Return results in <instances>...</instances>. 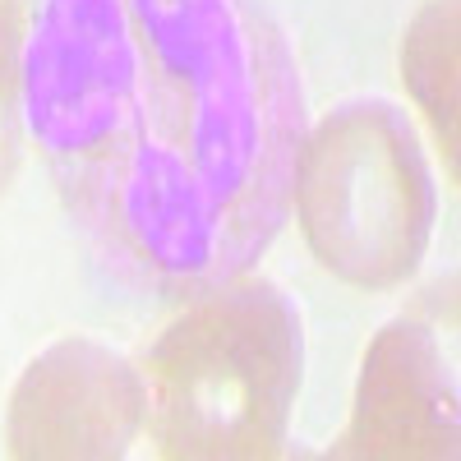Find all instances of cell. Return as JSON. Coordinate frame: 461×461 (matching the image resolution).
<instances>
[{"label":"cell","instance_id":"obj_5","mask_svg":"<svg viewBox=\"0 0 461 461\" xmlns=\"http://www.w3.org/2000/svg\"><path fill=\"white\" fill-rule=\"evenodd\" d=\"M332 456H456V369L429 319L402 314L378 328L351 425L332 443Z\"/></svg>","mask_w":461,"mask_h":461},{"label":"cell","instance_id":"obj_2","mask_svg":"<svg viewBox=\"0 0 461 461\" xmlns=\"http://www.w3.org/2000/svg\"><path fill=\"white\" fill-rule=\"evenodd\" d=\"M304 369V323L277 282H226L162 328L143 360L162 456H277Z\"/></svg>","mask_w":461,"mask_h":461},{"label":"cell","instance_id":"obj_6","mask_svg":"<svg viewBox=\"0 0 461 461\" xmlns=\"http://www.w3.org/2000/svg\"><path fill=\"white\" fill-rule=\"evenodd\" d=\"M402 79L443 143L456 180V0H425L402 37Z\"/></svg>","mask_w":461,"mask_h":461},{"label":"cell","instance_id":"obj_4","mask_svg":"<svg viewBox=\"0 0 461 461\" xmlns=\"http://www.w3.org/2000/svg\"><path fill=\"white\" fill-rule=\"evenodd\" d=\"M143 420V369L93 337H65L23 369L5 443L14 456H125Z\"/></svg>","mask_w":461,"mask_h":461},{"label":"cell","instance_id":"obj_1","mask_svg":"<svg viewBox=\"0 0 461 461\" xmlns=\"http://www.w3.org/2000/svg\"><path fill=\"white\" fill-rule=\"evenodd\" d=\"M23 125L115 277L203 295L286 221L304 97L258 0H47Z\"/></svg>","mask_w":461,"mask_h":461},{"label":"cell","instance_id":"obj_7","mask_svg":"<svg viewBox=\"0 0 461 461\" xmlns=\"http://www.w3.org/2000/svg\"><path fill=\"white\" fill-rule=\"evenodd\" d=\"M23 51L28 0H0V189L10 185L23 148Z\"/></svg>","mask_w":461,"mask_h":461},{"label":"cell","instance_id":"obj_3","mask_svg":"<svg viewBox=\"0 0 461 461\" xmlns=\"http://www.w3.org/2000/svg\"><path fill=\"white\" fill-rule=\"evenodd\" d=\"M291 199L314 258L360 291L406 282L434 236L425 148L388 97H351L323 115L300 148Z\"/></svg>","mask_w":461,"mask_h":461}]
</instances>
